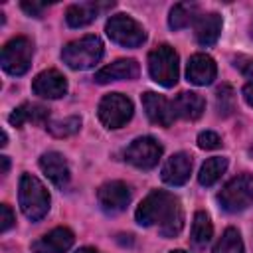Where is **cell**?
<instances>
[{"instance_id":"cell-24","label":"cell","mask_w":253,"mask_h":253,"mask_svg":"<svg viewBox=\"0 0 253 253\" xmlns=\"http://www.w3.org/2000/svg\"><path fill=\"white\" fill-rule=\"evenodd\" d=\"M225 168H227V158H223V156H211V158H208L202 164L200 174H198V182L202 186H213L221 178V174L225 172Z\"/></svg>"},{"instance_id":"cell-19","label":"cell","mask_w":253,"mask_h":253,"mask_svg":"<svg viewBox=\"0 0 253 253\" xmlns=\"http://www.w3.org/2000/svg\"><path fill=\"white\" fill-rule=\"evenodd\" d=\"M172 109L174 115L186 121H196L202 117L204 109H206V101L202 95L194 93V91H182L174 101H172Z\"/></svg>"},{"instance_id":"cell-28","label":"cell","mask_w":253,"mask_h":253,"mask_svg":"<svg viewBox=\"0 0 253 253\" xmlns=\"http://www.w3.org/2000/svg\"><path fill=\"white\" fill-rule=\"evenodd\" d=\"M219 144H221L219 134H215V132H211V130H204V132L198 134V146L204 148V150H213V148H217Z\"/></svg>"},{"instance_id":"cell-6","label":"cell","mask_w":253,"mask_h":253,"mask_svg":"<svg viewBox=\"0 0 253 253\" xmlns=\"http://www.w3.org/2000/svg\"><path fill=\"white\" fill-rule=\"evenodd\" d=\"M105 30H107V36L111 38V42H115L123 47H138L146 42L144 28L134 18H130L126 14L111 16Z\"/></svg>"},{"instance_id":"cell-8","label":"cell","mask_w":253,"mask_h":253,"mask_svg":"<svg viewBox=\"0 0 253 253\" xmlns=\"http://www.w3.org/2000/svg\"><path fill=\"white\" fill-rule=\"evenodd\" d=\"M99 119L107 128H121L132 117V101L121 93L105 95L99 103Z\"/></svg>"},{"instance_id":"cell-37","label":"cell","mask_w":253,"mask_h":253,"mask_svg":"<svg viewBox=\"0 0 253 253\" xmlns=\"http://www.w3.org/2000/svg\"><path fill=\"white\" fill-rule=\"evenodd\" d=\"M251 36H253V26H251Z\"/></svg>"},{"instance_id":"cell-12","label":"cell","mask_w":253,"mask_h":253,"mask_svg":"<svg viewBox=\"0 0 253 253\" xmlns=\"http://www.w3.org/2000/svg\"><path fill=\"white\" fill-rule=\"evenodd\" d=\"M32 91L43 99H59L67 91V81L57 69H47L36 75L32 83Z\"/></svg>"},{"instance_id":"cell-21","label":"cell","mask_w":253,"mask_h":253,"mask_svg":"<svg viewBox=\"0 0 253 253\" xmlns=\"http://www.w3.org/2000/svg\"><path fill=\"white\" fill-rule=\"evenodd\" d=\"M47 119H49V109L47 107L36 105V103H22L10 115V125H14V126H24L28 123H36V125L45 123L47 125Z\"/></svg>"},{"instance_id":"cell-11","label":"cell","mask_w":253,"mask_h":253,"mask_svg":"<svg viewBox=\"0 0 253 253\" xmlns=\"http://www.w3.org/2000/svg\"><path fill=\"white\" fill-rule=\"evenodd\" d=\"M142 107L146 111V117L160 126H170L176 119L174 109H172V101H168L166 97L154 93V91H146L142 95Z\"/></svg>"},{"instance_id":"cell-2","label":"cell","mask_w":253,"mask_h":253,"mask_svg":"<svg viewBox=\"0 0 253 253\" xmlns=\"http://www.w3.org/2000/svg\"><path fill=\"white\" fill-rule=\"evenodd\" d=\"M18 198H20V208L24 215L32 221L42 219L49 211V192L32 174H22Z\"/></svg>"},{"instance_id":"cell-33","label":"cell","mask_w":253,"mask_h":253,"mask_svg":"<svg viewBox=\"0 0 253 253\" xmlns=\"http://www.w3.org/2000/svg\"><path fill=\"white\" fill-rule=\"evenodd\" d=\"M0 162H2V174H8V168H10L8 156H0Z\"/></svg>"},{"instance_id":"cell-20","label":"cell","mask_w":253,"mask_h":253,"mask_svg":"<svg viewBox=\"0 0 253 253\" xmlns=\"http://www.w3.org/2000/svg\"><path fill=\"white\" fill-rule=\"evenodd\" d=\"M194 36L198 40L200 45H213L221 34V16L215 14V12H210V14H202L198 20H196V26H194Z\"/></svg>"},{"instance_id":"cell-14","label":"cell","mask_w":253,"mask_h":253,"mask_svg":"<svg viewBox=\"0 0 253 253\" xmlns=\"http://www.w3.org/2000/svg\"><path fill=\"white\" fill-rule=\"evenodd\" d=\"M75 237L73 231L67 227H55L38 241H34L32 251L34 253H65L73 245Z\"/></svg>"},{"instance_id":"cell-27","label":"cell","mask_w":253,"mask_h":253,"mask_svg":"<svg viewBox=\"0 0 253 253\" xmlns=\"http://www.w3.org/2000/svg\"><path fill=\"white\" fill-rule=\"evenodd\" d=\"M215 107H217V113L223 115V117H229L233 111H235V93L229 85H221L215 93Z\"/></svg>"},{"instance_id":"cell-9","label":"cell","mask_w":253,"mask_h":253,"mask_svg":"<svg viewBox=\"0 0 253 253\" xmlns=\"http://www.w3.org/2000/svg\"><path fill=\"white\" fill-rule=\"evenodd\" d=\"M162 156V146L156 138L152 136H138L134 138L126 150H125V158L126 162H130L132 166L140 168V170H150L158 164Z\"/></svg>"},{"instance_id":"cell-23","label":"cell","mask_w":253,"mask_h":253,"mask_svg":"<svg viewBox=\"0 0 253 253\" xmlns=\"http://www.w3.org/2000/svg\"><path fill=\"white\" fill-rule=\"evenodd\" d=\"M211 235H213V227H211L210 215L206 211H196L194 221H192V235H190L192 243L198 249H204L211 241Z\"/></svg>"},{"instance_id":"cell-35","label":"cell","mask_w":253,"mask_h":253,"mask_svg":"<svg viewBox=\"0 0 253 253\" xmlns=\"http://www.w3.org/2000/svg\"><path fill=\"white\" fill-rule=\"evenodd\" d=\"M0 144H2V146H6V144H8V134H6V130L2 132V142H0Z\"/></svg>"},{"instance_id":"cell-34","label":"cell","mask_w":253,"mask_h":253,"mask_svg":"<svg viewBox=\"0 0 253 253\" xmlns=\"http://www.w3.org/2000/svg\"><path fill=\"white\" fill-rule=\"evenodd\" d=\"M75 253H99V251L93 249V247H81V249H77Z\"/></svg>"},{"instance_id":"cell-26","label":"cell","mask_w":253,"mask_h":253,"mask_svg":"<svg viewBox=\"0 0 253 253\" xmlns=\"http://www.w3.org/2000/svg\"><path fill=\"white\" fill-rule=\"evenodd\" d=\"M47 126V130L55 136V138H65V136H71V134H75L77 130H79V126H81V117H67V119H63V121H53V123H47L45 125Z\"/></svg>"},{"instance_id":"cell-5","label":"cell","mask_w":253,"mask_h":253,"mask_svg":"<svg viewBox=\"0 0 253 253\" xmlns=\"http://www.w3.org/2000/svg\"><path fill=\"white\" fill-rule=\"evenodd\" d=\"M217 202L229 213H237L253 206V176L239 174L233 180H229L217 194Z\"/></svg>"},{"instance_id":"cell-17","label":"cell","mask_w":253,"mask_h":253,"mask_svg":"<svg viewBox=\"0 0 253 253\" xmlns=\"http://www.w3.org/2000/svg\"><path fill=\"white\" fill-rule=\"evenodd\" d=\"M140 73V67L134 59H117L111 65H105L95 73L97 83H111V81H121V79H136Z\"/></svg>"},{"instance_id":"cell-1","label":"cell","mask_w":253,"mask_h":253,"mask_svg":"<svg viewBox=\"0 0 253 253\" xmlns=\"http://www.w3.org/2000/svg\"><path fill=\"white\" fill-rule=\"evenodd\" d=\"M134 217L144 227L158 225L164 237H176L184 227V210L180 200L164 190L150 192L136 208Z\"/></svg>"},{"instance_id":"cell-7","label":"cell","mask_w":253,"mask_h":253,"mask_svg":"<svg viewBox=\"0 0 253 253\" xmlns=\"http://www.w3.org/2000/svg\"><path fill=\"white\" fill-rule=\"evenodd\" d=\"M34 45L28 38H12L2 47V69L10 75H24L32 65Z\"/></svg>"},{"instance_id":"cell-29","label":"cell","mask_w":253,"mask_h":253,"mask_svg":"<svg viewBox=\"0 0 253 253\" xmlns=\"http://www.w3.org/2000/svg\"><path fill=\"white\" fill-rule=\"evenodd\" d=\"M233 65L245 75V77H253V57H247V55H237L233 59Z\"/></svg>"},{"instance_id":"cell-22","label":"cell","mask_w":253,"mask_h":253,"mask_svg":"<svg viewBox=\"0 0 253 253\" xmlns=\"http://www.w3.org/2000/svg\"><path fill=\"white\" fill-rule=\"evenodd\" d=\"M200 6L194 4V2H180L176 4L172 10H170V16H168V24L172 30H182V28H188L190 24H194L198 18H200Z\"/></svg>"},{"instance_id":"cell-32","label":"cell","mask_w":253,"mask_h":253,"mask_svg":"<svg viewBox=\"0 0 253 253\" xmlns=\"http://www.w3.org/2000/svg\"><path fill=\"white\" fill-rule=\"evenodd\" d=\"M243 99H245V103L249 107H253V79L243 87Z\"/></svg>"},{"instance_id":"cell-30","label":"cell","mask_w":253,"mask_h":253,"mask_svg":"<svg viewBox=\"0 0 253 253\" xmlns=\"http://www.w3.org/2000/svg\"><path fill=\"white\" fill-rule=\"evenodd\" d=\"M0 213H2V223H0V231L2 233H6L12 225H14V213H12V210H10V206H6V204H2L0 206Z\"/></svg>"},{"instance_id":"cell-25","label":"cell","mask_w":253,"mask_h":253,"mask_svg":"<svg viewBox=\"0 0 253 253\" xmlns=\"http://www.w3.org/2000/svg\"><path fill=\"white\" fill-rule=\"evenodd\" d=\"M213 253H243V241L235 227H227L213 247Z\"/></svg>"},{"instance_id":"cell-16","label":"cell","mask_w":253,"mask_h":253,"mask_svg":"<svg viewBox=\"0 0 253 253\" xmlns=\"http://www.w3.org/2000/svg\"><path fill=\"white\" fill-rule=\"evenodd\" d=\"M40 168L51 180L53 186H57V188L67 186V182H69V166H67V160L63 158V154H59L55 150L43 152L40 156Z\"/></svg>"},{"instance_id":"cell-4","label":"cell","mask_w":253,"mask_h":253,"mask_svg":"<svg viewBox=\"0 0 253 253\" xmlns=\"http://www.w3.org/2000/svg\"><path fill=\"white\" fill-rule=\"evenodd\" d=\"M148 73L158 85L166 89L174 87L178 83V53L174 47L166 43L154 47L148 53Z\"/></svg>"},{"instance_id":"cell-31","label":"cell","mask_w":253,"mask_h":253,"mask_svg":"<svg viewBox=\"0 0 253 253\" xmlns=\"http://www.w3.org/2000/svg\"><path fill=\"white\" fill-rule=\"evenodd\" d=\"M47 8V4H38V2H22V10L34 18H42L43 10Z\"/></svg>"},{"instance_id":"cell-18","label":"cell","mask_w":253,"mask_h":253,"mask_svg":"<svg viewBox=\"0 0 253 253\" xmlns=\"http://www.w3.org/2000/svg\"><path fill=\"white\" fill-rule=\"evenodd\" d=\"M113 4H101V2H81V4H73L67 8L65 12V20L71 28H83L91 22H95L99 18V14L107 8H111Z\"/></svg>"},{"instance_id":"cell-3","label":"cell","mask_w":253,"mask_h":253,"mask_svg":"<svg viewBox=\"0 0 253 253\" xmlns=\"http://www.w3.org/2000/svg\"><path fill=\"white\" fill-rule=\"evenodd\" d=\"M103 57V42L99 36H83L69 42L61 49V59L71 69H89Z\"/></svg>"},{"instance_id":"cell-10","label":"cell","mask_w":253,"mask_h":253,"mask_svg":"<svg viewBox=\"0 0 253 253\" xmlns=\"http://www.w3.org/2000/svg\"><path fill=\"white\" fill-rule=\"evenodd\" d=\"M97 200H99V206L103 211L107 213H119L123 211L128 202H130V190L125 182H119V180H113V182H107L99 188L97 192Z\"/></svg>"},{"instance_id":"cell-13","label":"cell","mask_w":253,"mask_h":253,"mask_svg":"<svg viewBox=\"0 0 253 253\" xmlns=\"http://www.w3.org/2000/svg\"><path fill=\"white\" fill-rule=\"evenodd\" d=\"M190 172H192V156L186 152H176L162 164L160 176L168 186H182L188 182Z\"/></svg>"},{"instance_id":"cell-36","label":"cell","mask_w":253,"mask_h":253,"mask_svg":"<svg viewBox=\"0 0 253 253\" xmlns=\"http://www.w3.org/2000/svg\"><path fill=\"white\" fill-rule=\"evenodd\" d=\"M170 253H186V251H182V249H176V251H170Z\"/></svg>"},{"instance_id":"cell-15","label":"cell","mask_w":253,"mask_h":253,"mask_svg":"<svg viewBox=\"0 0 253 253\" xmlns=\"http://www.w3.org/2000/svg\"><path fill=\"white\" fill-rule=\"evenodd\" d=\"M217 67L208 53H194L186 67V77L194 85H210L215 79Z\"/></svg>"}]
</instances>
